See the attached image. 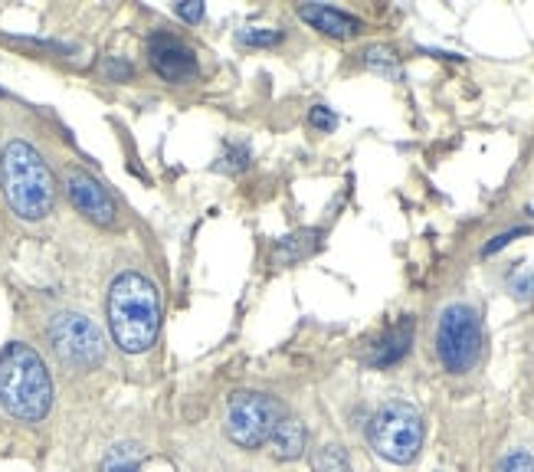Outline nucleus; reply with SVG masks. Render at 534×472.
I'll return each instance as SVG.
<instances>
[{
  "label": "nucleus",
  "mask_w": 534,
  "mask_h": 472,
  "mask_svg": "<svg viewBox=\"0 0 534 472\" xmlns=\"http://www.w3.org/2000/svg\"><path fill=\"white\" fill-rule=\"evenodd\" d=\"M0 191L17 217L43 220L53 210L56 181L37 148L27 141H7L0 151Z\"/></svg>",
  "instance_id": "1"
},
{
  "label": "nucleus",
  "mask_w": 534,
  "mask_h": 472,
  "mask_svg": "<svg viewBox=\"0 0 534 472\" xmlns=\"http://www.w3.org/2000/svg\"><path fill=\"white\" fill-rule=\"evenodd\" d=\"M109 325L115 345L128 354H141L154 345L161 325L158 289L145 276L125 273L112 282L109 292Z\"/></svg>",
  "instance_id": "2"
},
{
  "label": "nucleus",
  "mask_w": 534,
  "mask_h": 472,
  "mask_svg": "<svg viewBox=\"0 0 534 472\" xmlns=\"http://www.w3.org/2000/svg\"><path fill=\"white\" fill-rule=\"evenodd\" d=\"M0 404L17 420H43L53 404V381L43 358L27 345H7L0 354Z\"/></svg>",
  "instance_id": "3"
},
{
  "label": "nucleus",
  "mask_w": 534,
  "mask_h": 472,
  "mask_svg": "<svg viewBox=\"0 0 534 472\" xmlns=\"http://www.w3.org/2000/svg\"><path fill=\"white\" fill-rule=\"evenodd\" d=\"M367 436H371L377 456H384L387 463L407 466L417 459L423 446V417L417 407L403 404V400H390L371 417Z\"/></svg>",
  "instance_id": "4"
},
{
  "label": "nucleus",
  "mask_w": 534,
  "mask_h": 472,
  "mask_svg": "<svg viewBox=\"0 0 534 472\" xmlns=\"http://www.w3.org/2000/svg\"><path fill=\"white\" fill-rule=\"evenodd\" d=\"M436 354L446 371L466 374L476 368L482 354V322L472 305H449L436 325Z\"/></svg>",
  "instance_id": "5"
},
{
  "label": "nucleus",
  "mask_w": 534,
  "mask_h": 472,
  "mask_svg": "<svg viewBox=\"0 0 534 472\" xmlns=\"http://www.w3.org/2000/svg\"><path fill=\"white\" fill-rule=\"evenodd\" d=\"M50 345L56 358L69 364V368H96L105 358V341L96 322L79 312H59L50 322Z\"/></svg>",
  "instance_id": "6"
},
{
  "label": "nucleus",
  "mask_w": 534,
  "mask_h": 472,
  "mask_svg": "<svg viewBox=\"0 0 534 472\" xmlns=\"http://www.w3.org/2000/svg\"><path fill=\"white\" fill-rule=\"evenodd\" d=\"M282 420V407L279 400H272L269 394H236L227 404V436L243 446V450H256L263 446L272 430L279 427Z\"/></svg>",
  "instance_id": "7"
},
{
  "label": "nucleus",
  "mask_w": 534,
  "mask_h": 472,
  "mask_svg": "<svg viewBox=\"0 0 534 472\" xmlns=\"http://www.w3.org/2000/svg\"><path fill=\"white\" fill-rule=\"evenodd\" d=\"M63 184H66V194H69V200H73V207L79 210V214H86L92 223H99V227H112L115 214H118L115 200L96 181V177L79 171V168H69L63 174Z\"/></svg>",
  "instance_id": "8"
},
{
  "label": "nucleus",
  "mask_w": 534,
  "mask_h": 472,
  "mask_svg": "<svg viewBox=\"0 0 534 472\" xmlns=\"http://www.w3.org/2000/svg\"><path fill=\"white\" fill-rule=\"evenodd\" d=\"M151 66L158 69V76H164L168 82H181V79H191L197 73V59L194 53L187 50V46L181 40L174 37H164V33H158V37H151Z\"/></svg>",
  "instance_id": "9"
},
{
  "label": "nucleus",
  "mask_w": 534,
  "mask_h": 472,
  "mask_svg": "<svg viewBox=\"0 0 534 472\" xmlns=\"http://www.w3.org/2000/svg\"><path fill=\"white\" fill-rule=\"evenodd\" d=\"M299 14H302V20L312 23L315 30H322V33H328V37H338V40L354 37V33L361 30L358 17L344 14V10L331 7V4H305Z\"/></svg>",
  "instance_id": "10"
},
{
  "label": "nucleus",
  "mask_w": 534,
  "mask_h": 472,
  "mask_svg": "<svg viewBox=\"0 0 534 472\" xmlns=\"http://www.w3.org/2000/svg\"><path fill=\"white\" fill-rule=\"evenodd\" d=\"M410 341H413V318H403V322L390 328V332L377 341V345H371L367 361H371L374 368H387V364L400 361L403 354L410 351Z\"/></svg>",
  "instance_id": "11"
},
{
  "label": "nucleus",
  "mask_w": 534,
  "mask_h": 472,
  "mask_svg": "<svg viewBox=\"0 0 534 472\" xmlns=\"http://www.w3.org/2000/svg\"><path fill=\"white\" fill-rule=\"evenodd\" d=\"M318 243H322V233L318 230H299L286 236V240H279V246L272 250V259H276L279 266H295V263H302L305 256H312L318 250Z\"/></svg>",
  "instance_id": "12"
},
{
  "label": "nucleus",
  "mask_w": 534,
  "mask_h": 472,
  "mask_svg": "<svg viewBox=\"0 0 534 472\" xmlns=\"http://www.w3.org/2000/svg\"><path fill=\"white\" fill-rule=\"evenodd\" d=\"M272 453H276L279 459H295V456H302L305 450V427L299 420H279V427L272 430Z\"/></svg>",
  "instance_id": "13"
},
{
  "label": "nucleus",
  "mask_w": 534,
  "mask_h": 472,
  "mask_svg": "<svg viewBox=\"0 0 534 472\" xmlns=\"http://www.w3.org/2000/svg\"><path fill=\"white\" fill-rule=\"evenodd\" d=\"M141 466V450L135 443H118L102 459V472H138Z\"/></svg>",
  "instance_id": "14"
},
{
  "label": "nucleus",
  "mask_w": 534,
  "mask_h": 472,
  "mask_svg": "<svg viewBox=\"0 0 534 472\" xmlns=\"http://www.w3.org/2000/svg\"><path fill=\"white\" fill-rule=\"evenodd\" d=\"M315 472H348V459H344L338 446H325V450L315 456Z\"/></svg>",
  "instance_id": "15"
},
{
  "label": "nucleus",
  "mask_w": 534,
  "mask_h": 472,
  "mask_svg": "<svg viewBox=\"0 0 534 472\" xmlns=\"http://www.w3.org/2000/svg\"><path fill=\"white\" fill-rule=\"evenodd\" d=\"M508 289H512L518 302H531L534 299V273L531 269H521V273H515L512 282H508Z\"/></svg>",
  "instance_id": "16"
},
{
  "label": "nucleus",
  "mask_w": 534,
  "mask_h": 472,
  "mask_svg": "<svg viewBox=\"0 0 534 472\" xmlns=\"http://www.w3.org/2000/svg\"><path fill=\"white\" fill-rule=\"evenodd\" d=\"M246 161H249V151H246L243 145H227V151H223V158H220L217 168H220V171L236 174V171H243V168H246Z\"/></svg>",
  "instance_id": "17"
},
{
  "label": "nucleus",
  "mask_w": 534,
  "mask_h": 472,
  "mask_svg": "<svg viewBox=\"0 0 534 472\" xmlns=\"http://www.w3.org/2000/svg\"><path fill=\"white\" fill-rule=\"evenodd\" d=\"M495 472H534V459L525 450H515V453H508L502 463H498Z\"/></svg>",
  "instance_id": "18"
},
{
  "label": "nucleus",
  "mask_w": 534,
  "mask_h": 472,
  "mask_svg": "<svg viewBox=\"0 0 534 472\" xmlns=\"http://www.w3.org/2000/svg\"><path fill=\"white\" fill-rule=\"evenodd\" d=\"M364 63L374 66V69H387V73H394V69H397L394 50H384V46H374V50H367L364 53Z\"/></svg>",
  "instance_id": "19"
},
{
  "label": "nucleus",
  "mask_w": 534,
  "mask_h": 472,
  "mask_svg": "<svg viewBox=\"0 0 534 472\" xmlns=\"http://www.w3.org/2000/svg\"><path fill=\"white\" fill-rule=\"evenodd\" d=\"M240 40L246 46H276L282 40V33L279 30H246Z\"/></svg>",
  "instance_id": "20"
},
{
  "label": "nucleus",
  "mask_w": 534,
  "mask_h": 472,
  "mask_svg": "<svg viewBox=\"0 0 534 472\" xmlns=\"http://www.w3.org/2000/svg\"><path fill=\"white\" fill-rule=\"evenodd\" d=\"M174 10L187 23H200V17H204V4L200 0H181V4H174Z\"/></svg>",
  "instance_id": "21"
},
{
  "label": "nucleus",
  "mask_w": 534,
  "mask_h": 472,
  "mask_svg": "<svg viewBox=\"0 0 534 472\" xmlns=\"http://www.w3.org/2000/svg\"><path fill=\"white\" fill-rule=\"evenodd\" d=\"M308 122H312L315 128H322V132H331V128L338 125V118L331 115V109H325V105H315V109L308 112Z\"/></svg>",
  "instance_id": "22"
},
{
  "label": "nucleus",
  "mask_w": 534,
  "mask_h": 472,
  "mask_svg": "<svg viewBox=\"0 0 534 472\" xmlns=\"http://www.w3.org/2000/svg\"><path fill=\"white\" fill-rule=\"evenodd\" d=\"M521 233H528V230H512V233H502V236H495V240L489 243V246H485V256H492V253H498V250H502V246H508V243H512L515 240V236H521Z\"/></svg>",
  "instance_id": "23"
},
{
  "label": "nucleus",
  "mask_w": 534,
  "mask_h": 472,
  "mask_svg": "<svg viewBox=\"0 0 534 472\" xmlns=\"http://www.w3.org/2000/svg\"><path fill=\"white\" fill-rule=\"evenodd\" d=\"M105 73H109L112 79H125L132 69H128V63H115V59H109V63H105Z\"/></svg>",
  "instance_id": "24"
}]
</instances>
